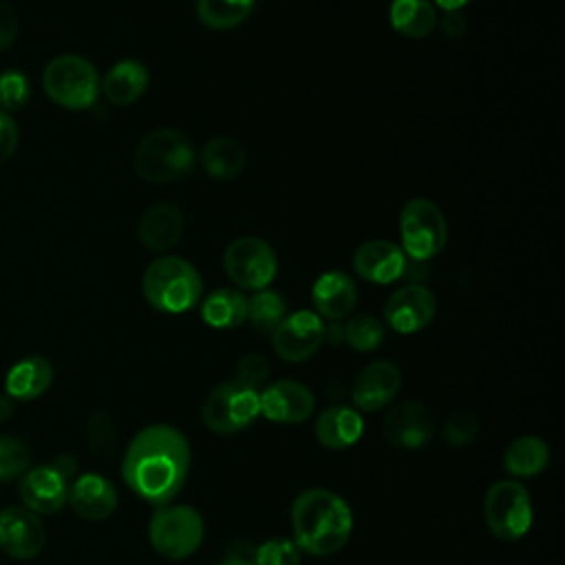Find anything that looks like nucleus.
I'll return each mask as SVG.
<instances>
[{"label":"nucleus","mask_w":565,"mask_h":565,"mask_svg":"<svg viewBox=\"0 0 565 565\" xmlns=\"http://www.w3.org/2000/svg\"><path fill=\"white\" fill-rule=\"evenodd\" d=\"M192 463L188 437L172 424H150L126 446L121 477L130 492L150 505L172 503Z\"/></svg>","instance_id":"1"},{"label":"nucleus","mask_w":565,"mask_h":565,"mask_svg":"<svg viewBox=\"0 0 565 565\" xmlns=\"http://www.w3.org/2000/svg\"><path fill=\"white\" fill-rule=\"evenodd\" d=\"M291 539L300 552L331 556L353 534V510L329 488H307L291 503Z\"/></svg>","instance_id":"2"},{"label":"nucleus","mask_w":565,"mask_h":565,"mask_svg":"<svg viewBox=\"0 0 565 565\" xmlns=\"http://www.w3.org/2000/svg\"><path fill=\"white\" fill-rule=\"evenodd\" d=\"M196 163L192 139L179 128H157L148 132L135 154V174L148 183H172L185 179Z\"/></svg>","instance_id":"3"},{"label":"nucleus","mask_w":565,"mask_h":565,"mask_svg":"<svg viewBox=\"0 0 565 565\" xmlns=\"http://www.w3.org/2000/svg\"><path fill=\"white\" fill-rule=\"evenodd\" d=\"M146 302L163 313L190 311L203 291L196 267L181 256H161L152 260L141 278Z\"/></svg>","instance_id":"4"},{"label":"nucleus","mask_w":565,"mask_h":565,"mask_svg":"<svg viewBox=\"0 0 565 565\" xmlns=\"http://www.w3.org/2000/svg\"><path fill=\"white\" fill-rule=\"evenodd\" d=\"M205 536V523L196 508L188 503H166L154 508L148 523L152 550L168 561L192 556Z\"/></svg>","instance_id":"5"},{"label":"nucleus","mask_w":565,"mask_h":565,"mask_svg":"<svg viewBox=\"0 0 565 565\" xmlns=\"http://www.w3.org/2000/svg\"><path fill=\"white\" fill-rule=\"evenodd\" d=\"M97 68L82 55H57L42 71V88L51 102L68 110H84L99 95Z\"/></svg>","instance_id":"6"},{"label":"nucleus","mask_w":565,"mask_h":565,"mask_svg":"<svg viewBox=\"0 0 565 565\" xmlns=\"http://www.w3.org/2000/svg\"><path fill=\"white\" fill-rule=\"evenodd\" d=\"M483 519L499 541L523 539L534 521L532 497L516 479L494 481L483 497Z\"/></svg>","instance_id":"7"},{"label":"nucleus","mask_w":565,"mask_h":565,"mask_svg":"<svg viewBox=\"0 0 565 565\" xmlns=\"http://www.w3.org/2000/svg\"><path fill=\"white\" fill-rule=\"evenodd\" d=\"M260 417V391L245 384L221 382L214 386L201 408V419L207 430L234 435L249 428Z\"/></svg>","instance_id":"8"},{"label":"nucleus","mask_w":565,"mask_h":565,"mask_svg":"<svg viewBox=\"0 0 565 565\" xmlns=\"http://www.w3.org/2000/svg\"><path fill=\"white\" fill-rule=\"evenodd\" d=\"M399 236L404 254L413 260H428L446 245V216L430 199H411L399 212Z\"/></svg>","instance_id":"9"},{"label":"nucleus","mask_w":565,"mask_h":565,"mask_svg":"<svg viewBox=\"0 0 565 565\" xmlns=\"http://www.w3.org/2000/svg\"><path fill=\"white\" fill-rule=\"evenodd\" d=\"M223 269L236 287L258 291L267 289L274 280L278 260L267 241L258 236H238L223 252Z\"/></svg>","instance_id":"10"},{"label":"nucleus","mask_w":565,"mask_h":565,"mask_svg":"<svg viewBox=\"0 0 565 565\" xmlns=\"http://www.w3.org/2000/svg\"><path fill=\"white\" fill-rule=\"evenodd\" d=\"M384 439L402 450H417L433 441L435 417L430 408L419 399H404L391 404L382 419Z\"/></svg>","instance_id":"11"},{"label":"nucleus","mask_w":565,"mask_h":565,"mask_svg":"<svg viewBox=\"0 0 565 565\" xmlns=\"http://www.w3.org/2000/svg\"><path fill=\"white\" fill-rule=\"evenodd\" d=\"M324 342V322L316 311H296L285 316L271 331V344L278 358L298 364L309 360Z\"/></svg>","instance_id":"12"},{"label":"nucleus","mask_w":565,"mask_h":565,"mask_svg":"<svg viewBox=\"0 0 565 565\" xmlns=\"http://www.w3.org/2000/svg\"><path fill=\"white\" fill-rule=\"evenodd\" d=\"M435 311H437L435 294L428 287L417 282L395 289L384 305L386 324L402 335H411L428 327L430 320L435 318Z\"/></svg>","instance_id":"13"},{"label":"nucleus","mask_w":565,"mask_h":565,"mask_svg":"<svg viewBox=\"0 0 565 565\" xmlns=\"http://www.w3.org/2000/svg\"><path fill=\"white\" fill-rule=\"evenodd\" d=\"M46 530L40 516L24 505L0 510V550L18 561H29L44 550Z\"/></svg>","instance_id":"14"},{"label":"nucleus","mask_w":565,"mask_h":565,"mask_svg":"<svg viewBox=\"0 0 565 565\" xmlns=\"http://www.w3.org/2000/svg\"><path fill=\"white\" fill-rule=\"evenodd\" d=\"M316 411L313 391L296 380H278L260 391V415L274 424H302Z\"/></svg>","instance_id":"15"},{"label":"nucleus","mask_w":565,"mask_h":565,"mask_svg":"<svg viewBox=\"0 0 565 565\" xmlns=\"http://www.w3.org/2000/svg\"><path fill=\"white\" fill-rule=\"evenodd\" d=\"M402 388V371L388 360L366 364L353 380L351 399L358 411L375 413L393 404Z\"/></svg>","instance_id":"16"},{"label":"nucleus","mask_w":565,"mask_h":565,"mask_svg":"<svg viewBox=\"0 0 565 565\" xmlns=\"http://www.w3.org/2000/svg\"><path fill=\"white\" fill-rule=\"evenodd\" d=\"M68 479L51 463L31 468L20 479V501L35 514H55L68 499Z\"/></svg>","instance_id":"17"},{"label":"nucleus","mask_w":565,"mask_h":565,"mask_svg":"<svg viewBox=\"0 0 565 565\" xmlns=\"http://www.w3.org/2000/svg\"><path fill=\"white\" fill-rule=\"evenodd\" d=\"M66 503L86 521H104L117 510L119 494L108 477L99 472H84L68 486Z\"/></svg>","instance_id":"18"},{"label":"nucleus","mask_w":565,"mask_h":565,"mask_svg":"<svg viewBox=\"0 0 565 565\" xmlns=\"http://www.w3.org/2000/svg\"><path fill=\"white\" fill-rule=\"evenodd\" d=\"M353 269L360 278L375 282V285H388L404 276L406 271V254L399 245L375 238L362 243L353 254Z\"/></svg>","instance_id":"19"},{"label":"nucleus","mask_w":565,"mask_h":565,"mask_svg":"<svg viewBox=\"0 0 565 565\" xmlns=\"http://www.w3.org/2000/svg\"><path fill=\"white\" fill-rule=\"evenodd\" d=\"M313 435L320 446L329 450H344L360 441L364 435V419L355 406L333 404L318 413Z\"/></svg>","instance_id":"20"},{"label":"nucleus","mask_w":565,"mask_h":565,"mask_svg":"<svg viewBox=\"0 0 565 565\" xmlns=\"http://www.w3.org/2000/svg\"><path fill=\"white\" fill-rule=\"evenodd\" d=\"M311 302L320 318L340 322L351 316L358 302V289L349 274L344 271H324L311 287Z\"/></svg>","instance_id":"21"},{"label":"nucleus","mask_w":565,"mask_h":565,"mask_svg":"<svg viewBox=\"0 0 565 565\" xmlns=\"http://www.w3.org/2000/svg\"><path fill=\"white\" fill-rule=\"evenodd\" d=\"M183 234V212L174 203H154L137 221V238L152 252L170 249Z\"/></svg>","instance_id":"22"},{"label":"nucleus","mask_w":565,"mask_h":565,"mask_svg":"<svg viewBox=\"0 0 565 565\" xmlns=\"http://www.w3.org/2000/svg\"><path fill=\"white\" fill-rule=\"evenodd\" d=\"M53 382V366L42 355H29L18 360L4 377V391L11 399L31 402L49 391Z\"/></svg>","instance_id":"23"},{"label":"nucleus","mask_w":565,"mask_h":565,"mask_svg":"<svg viewBox=\"0 0 565 565\" xmlns=\"http://www.w3.org/2000/svg\"><path fill=\"white\" fill-rule=\"evenodd\" d=\"M550 446L539 435H521L503 450V470L516 479L539 477L550 466Z\"/></svg>","instance_id":"24"},{"label":"nucleus","mask_w":565,"mask_h":565,"mask_svg":"<svg viewBox=\"0 0 565 565\" xmlns=\"http://www.w3.org/2000/svg\"><path fill=\"white\" fill-rule=\"evenodd\" d=\"M148 88V68L139 60L117 62L99 84L106 99L115 106H128L137 102Z\"/></svg>","instance_id":"25"},{"label":"nucleus","mask_w":565,"mask_h":565,"mask_svg":"<svg viewBox=\"0 0 565 565\" xmlns=\"http://www.w3.org/2000/svg\"><path fill=\"white\" fill-rule=\"evenodd\" d=\"M201 320L212 329H234L247 320V296L238 289L218 287L201 305Z\"/></svg>","instance_id":"26"},{"label":"nucleus","mask_w":565,"mask_h":565,"mask_svg":"<svg viewBox=\"0 0 565 565\" xmlns=\"http://www.w3.org/2000/svg\"><path fill=\"white\" fill-rule=\"evenodd\" d=\"M247 152L241 141L232 137H214L201 148V166L212 179H234L243 172Z\"/></svg>","instance_id":"27"},{"label":"nucleus","mask_w":565,"mask_h":565,"mask_svg":"<svg viewBox=\"0 0 565 565\" xmlns=\"http://www.w3.org/2000/svg\"><path fill=\"white\" fill-rule=\"evenodd\" d=\"M388 18L393 29L411 40H422L437 26V9L430 0H393Z\"/></svg>","instance_id":"28"},{"label":"nucleus","mask_w":565,"mask_h":565,"mask_svg":"<svg viewBox=\"0 0 565 565\" xmlns=\"http://www.w3.org/2000/svg\"><path fill=\"white\" fill-rule=\"evenodd\" d=\"M256 0H196V15L207 29L238 26L252 13Z\"/></svg>","instance_id":"29"},{"label":"nucleus","mask_w":565,"mask_h":565,"mask_svg":"<svg viewBox=\"0 0 565 565\" xmlns=\"http://www.w3.org/2000/svg\"><path fill=\"white\" fill-rule=\"evenodd\" d=\"M285 298L274 289H258L247 300V318L258 331H274L285 318Z\"/></svg>","instance_id":"30"},{"label":"nucleus","mask_w":565,"mask_h":565,"mask_svg":"<svg viewBox=\"0 0 565 565\" xmlns=\"http://www.w3.org/2000/svg\"><path fill=\"white\" fill-rule=\"evenodd\" d=\"M342 331H344V342L360 353L375 351L386 338L384 322H380L377 318H373L369 313L349 318L347 324H342Z\"/></svg>","instance_id":"31"},{"label":"nucleus","mask_w":565,"mask_h":565,"mask_svg":"<svg viewBox=\"0 0 565 565\" xmlns=\"http://www.w3.org/2000/svg\"><path fill=\"white\" fill-rule=\"evenodd\" d=\"M86 441L88 450L95 459L108 461L115 455L117 446V430L113 417L104 408H95L86 419Z\"/></svg>","instance_id":"32"},{"label":"nucleus","mask_w":565,"mask_h":565,"mask_svg":"<svg viewBox=\"0 0 565 565\" xmlns=\"http://www.w3.org/2000/svg\"><path fill=\"white\" fill-rule=\"evenodd\" d=\"M479 435V419L472 411L457 408L441 424V439L452 448L470 446Z\"/></svg>","instance_id":"33"},{"label":"nucleus","mask_w":565,"mask_h":565,"mask_svg":"<svg viewBox=\"0 0 565 565\" xmlns=\"http://www.w3.org/2000/svg\"><path fill=\"white\" fill-rule=\"evenodd\" d=\"M300 550L294 539L274 536L254 547L256 565H300Z\"/></svg>","instance_id":"34"},{"label":"nucleus","mask_w":565,"mask_h":565,"mask_svg":"<svg viewBox=\"0 0 565 565\" xmlns=\"http://www.w3.org/2000/svg\"><path fill=\"white\" fill-rule=\"evenodd\" d=\"M29 95H31L29 77L22 71L9 68L0 73V110L4 113L20 110L29 102Z\"/></svg>","instance_id":"35"},{"label":"nucleus","mask_w":565,"mask_h":565,"mask_svg":"<svg viewBox=\"0 0 565 565\" xmlns=\"http://www.w3.org/2000/svg\"><path fill=\"white\" fill-rule=\"evenodd\" d=\"M31 463L29 448L15 437H0V481L22 477Z\"/></svg>","instance_id":"36"},{"label":"nucleus","mask_w":565,"mask_h":565,"mask_svg":"<svg viewBox=\"0 0 565 565\" xmlns=\"http://www.w3.org/2000/svg\"><path fill=\"white\" fill-rule=\"evenodd\" d=\"M269 375V362L260 353H245L236 364V382L249 388H260Z\"/></svg>","instance_id":"37"},{"label":"nucleus","mask_w":565,"mask_h":565,"mask_svg":"<svg viewBox=\"0 0 565 565\" xmlns=\"http://www.w3.org/2000/svg\"><path fill=\"white\" fill-rule=\"evenodd\" d=\"M18 141H20V132H18L15 119L9 113L0 110V163L13 157Z\"/></svg>","instance_id":"38"},{"label":"nucleus","mask_w":565,"mask_h":565,"mask_svg":"<svg viewBox=\"0 0 565 565\" xmlns=\"http://www.w3.org/2000/svg\"><path fill=\"white\" fill-rule=\"evenodd\" d=\"M18 38V18H15V11L0 2V53L7 51Z\"/></svg>","instance_id":"39"},{"label":"nucleus","mask_w":565,"mask_h":565,"mask_svg":"<svg viewBox=\"0 0 565 565\" xmlns=\"http://www.w3.org/2000/svg\"><path fill=\"white\" fill-rule=\"evenodd\" d=\"M221 565H256L254 547L252 545H236V547L227 550Z\"/></svg>","instance_id":"40"},{"label":"nucleus","mask_w":565,"mask_h":565,"mask_svg":"<svg viewBox=\"0 0 565 565\" xmlns=\"http://www.w3.org/2000/svg\"><path fill=\"white\" fill-rule=\"evenodd\" d=\"M441 31L448 38H457L466 31V18L459 11H446L444 20H441Z\"/></svg>","instance_id":"41"},{"label":"nucleus","mask_w":565,"mask_h":565,"mask_svg":"<svg viewBox=\"0 0 565 565\" xmlns=\"http://www.w3.org/2000/svg\"><path fill=\"white\" fill-rule=\"evenodd\" d=\"M51 466H53L55 470H60L66 479H71V477L75 475V470H77L75 457H71V455H60V457H55V459L51 461Z\"/></svg>","instance_id":"42"},{"label":"nucleus","mask_w":565,"mask_h":565,"mask_svg":"<svg viewBox=\"0 0 565 565\" xmlns=\"http://www.w3.org/2000/svg\"><path fill=\"white\" fill-rule=\"evenodd\" d=\"M470 0H433L435 7L444 9V11H459L461 7H466Z\"/></svg>","instance_id":"43"},{"label":"nucleus","mask_w":565,"mask_h":565,"mask_svg":"<svg viewBox=\"0 0 565 565\" xmlns=\"http://www.w3.org/2000/svg\"><path fill=\"white\" fill-rule=\"evenodd\" d=\"M11 413H13V408H11V402H9L7 397H0V419L9 417Z\"/></svg>","instance_id":"44"}]
</instances>
